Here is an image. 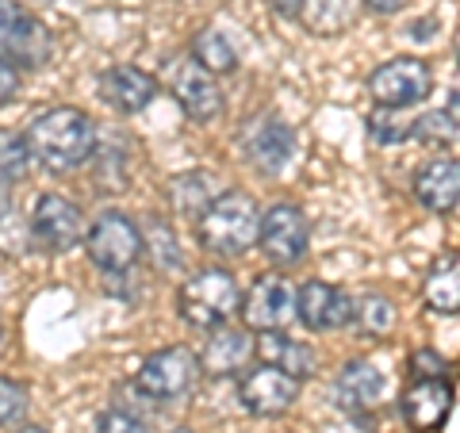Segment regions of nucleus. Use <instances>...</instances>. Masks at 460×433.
Listing matches in <instances>:
<instances>
[{"mask_svg": "<svg viewBox=\"0 0 460 433\" xmlns=\"http://www.w3.org/2000/svg\"><path fill=\"white\" fill-rule=\"evenodd\" d=\"M172 433H192V429H184V426H181V429H172Z\"/></svg>", "mask_w": 460, "mask_h": 433, "instance_id": "39", "label": "nucleus"}, {"mask_svg": "<svg viewBox=\"0 0 460 433\" xmlns=\"http://www.w3.org/2000/svg\"><path fill=\"white\" fill-rule=\"evenodd\" d=\"M429 93H434V69L422 57H392V62L372 69L368 77V96L376 100V108L387 111L422 104Z\"/></svg>", "mask_w": 460, "mask_h": 433, "instance_id": "7", "label": "nucleus"}, {"mask_svg": "<svg viewBox=\"0 0 460 433\" xmlns=\"http://www.w3.org/2000/svg\"><path fill=\"white\" fill-rule=\"evenodd\" d=\"M96 429L100 433H150L146 422H138V418L127 411H104L96 418Z\"/></svg>", "mask_w": 460, "mask_h": 433, "instance_id": "32", "label": "nucleus"}, {"mask_svg": "<svg viewBox=\"0 0 460 433\" xmlns=\"http://www.w3.org/2000/svg\"><path fill=\"white\" fill-rule=\"evenodd\" d=\"M238 314L250 334H277V330H288V323L296 319L292 280H288L284 272H261V277H253L250 292H242Z\"/></svg>", "mask_w": 460, "mask_h": 433, "instance_id": "6", "label": "nucleus"}, {"mask_svg": "<svg viewBox=\"0 0 460 433\" xmlns=\"http://www.w3.org/2000/svg\"><path fill=\"white\" fill-rule=\"evenodd\" d=\"M8 353V326H4V314H0V357Z\"/></svg>", "mask_w": 460, "mask_h": 433, "instance_id": "37", "label": "nucleus"}, {"mask_svg": "<svg viewBox=\"0 0 460 433\" xmlns=\"http://www.w3.org/2000/svg\"><path fill=\"white\" fill-rule=\"evenodd\" d=\"M16 433H47L42 426H23V429H16Z\"/></svg>", "mask_w": 460, "mask_h": 433, "instance_id": "38", "label": "nucleus"}, {"mask_svg": "<svg viewBox=\"0 0 460 433\" xmlns=\"http://www.w3.org/2000/svg\"><path fill=\"white\" fill-rule=\"evenodd\" d=\"M307 242H311V223L304 208L296 204H272L261 211L257 223V245L277 269H292L307 257Z\"/></svg>", "mask_w": 460, "mask_h": 433, "instance_id": "8", "label": "nucleus"}, {"mask_svg": "<svg viewBox=\"0 0 460 433\" xmlns=\"http://www.w3.org/2000/svg\"><path fill=\"white\" fill-rule=\"evenodd\" d=\"M84 253L104 277L131 272L142 261V226L127 211H100L84 226Z\"/></svg>", "mask_w": 460, "mask_h": 433, "instance_id": "4", "label": "nucleus"}, {"mask_svg": "<svg viewBox=\"0 0 460 433\" xmlns=\"http://www.w3.org/2000/svg\"><path fill=\"white\" fill-rule=\"evenodd\" d=\"M261 208L242 189H226L196 215V242L215 257H242L257 245Z\"/></svg>", "mask_w": 460, "mask_h": 433, "instance_id": "2", "label": "nucleus"}, {"mask_svg": "<svg viewBox=\"0 0 460 433\" xmlns=\"http://www.w3.org/2000/svg\"><path fill=\"white\" fill-rule=\"evenodd\" d=\"M272 8L280 12V16H288V20H296L299 16V4H304V0H269Z\"/></svg>", "mask_w": 460, "mask_h": 433, "instance_id": "36", "label": "nucleus"}, {"mask_svg": "<svg viewBox=\"0 0 460 433\" xmlns=\"http://www.w3.org/2000/svg\"><path fill=\"white\" fill-rule=\"evenodd\" d=\"M154 96H157V81L138 66H111L108 74H100V100L119 115L146 111Z\"/></svg>", "mask_w": 460, "mask_h": 433, "instance_id": "18", "label": "nucleus"}, {"mask_svg": "<svg viewBox=\"0 0 460 433\" xmlns=\"http://www.w3.org/2000/svg\"><path fill=\"white\" fill-rule=\"evenodd\" d=\"M31 169V154H27V142L16 131H4L0 127V181L4 184H16L27 177Z\"/></svg>", "mask_w": 460, "mask_h": 433, "instance_id": "28", "label": "nucleus"}, {"mask_svg": "<svg viewBox=\"0 0 460 433\" xmlns=\"http://www.w3.org/2000/svg\"><path fill=\"white\" fill-rule=\"evenodd\" d=\"M349 314H353V296L341 292L338 284L307 280L296 287V319L311 334H330V330L349 326Z\"/></svg>", "mask_w": 460, "mask_h": 433, "instance_id": "12", "label": "nucleus"}, {"mask_svg": "<svg viewBox=\"0 0 460 433\" xmlns=\"http://www.w3.org/2000/svg\"><path fill=\"white\" fill-rule=\"evenodd\" d=\"M299 399V380L284 376L280 368L272 365H253L242 368L238 376V402L246 407V414L253 418H280L296 407Z\"/></svg>", "mask_w": 460, "mask_h": 433, "instance_id": "11", "label": "nucleus"}, {"mask_svg": "<svg viewBox=\"0 0 460 433\" xmlns=\"http://www.w3.org/2000/svg\"><path fill=\"white\" fill-rule=\"evenodd\" d=\"M296 20L311 35H341L353 23V0H304Z\"/></svg>", "mask_w": 460, "mask_h": 433, "instance_id": "23", "label": "nucleus"}, {"mask_svg": "<svg viewBox=\"0 0 460 433\" xmlns=\"http://www.w3.org/2000/svg\"><path fill=\"white\" fill-rule=\"evenodd\" d=\"M368 138L376 146H395V142H407L411 138V123H395L392 111L387 108H376L368 115Z\"/></svg>", "mask_w": 460, "mask_h": 433, "instance_id": "31", "label": "nucleus"}, {"mask_svg": "<svg viewBox=\"0 0 460 433\" xmlns=\"http://www.w3.org/2000/svg\"><path fill=\"white\" fill-rule=\"evenodd\" d=\"M453 411V387L445 380H414L399 399V414L411 433H438Z\"/></svg>", "mask_w": 460, "mask_h": 433, "instance_id": "16", "label": "nucleus"}, {"mask_svg": "<svg viewBox=\"0 0 460 433\" xmlns=\"http://www.w3.org/2000/svg\"><path fill=\"white\" fill-rule=\"evenodd\" d=\"M20 69H12L8 62H0V108L12 104V100L20 96Z\"/></svg>", "mask_w": 460, "mask_h": 433, "instance_id": "34", "label": "nucleus"}, {"mask_svg": "<svg viewBox=\"0 0 460 433\" xmlns=\"http://www.w3.org/2000/svg\"><path fill=\"white\" fill-rule=\"evenodd\" d=\"M242 142H246V157L253 162V169L269 172V177L272 172H280L296 154V131L284 119H277V115L257 119Z\"/></svg>", "mask_w": 460, "mask_h": 433, "instance_id": "17", "label": "nucleus"}, {"mask_svg": "<svg viewBox=\"0 0 460 433\" xmlns=\"http://www.w3.org/2000/svg\"><path fill=\"white\" fill-rule=\"evenodd\" d=\"M253 353H261V365L280 368L284 376H292V380H307L314 372V349L307 341L288 338L284 330H277V334H261V341H253Z\"/></svg>", "mask_w": 460, "mask_h": 433, "instance_id": "20", "label": "nucleus"}, {"mask_svg": "<svg viewBox=\"0 0 460 433\" xmlns=\"http://www.w3.org/2000/svg\"><path fill=\"white\" fill-rule=\"evenodd\" d=\"M411 0H365L368 12H376V16H395V12H402Z\"/></svg>", "mask_w": 460, "mask_h": 433, "instance_id": "35", "label": "nucleus"}, {"mask_svg": "<svg viewBox=\"0 0 460 433\" xmlns=\"http://www.w3.org/2000/svg\"><path fill=\"white\" fill-rule=\"evenodd\" d=\"M238 303H242V284L234 272L219 265L192 272L177 292V311L192 330H215L230 323V314H238Z\"/></svg>", "mask_w": 460, "mask_h": 433, "instance_id": "3", "label": "nucleus"}, {"mask_svg": "<svg viewBox=\"0 0 460 433\" xmlns=\"http://www.w3.org/2000/svg\"><path fill=\"white\" fill-rule=\"evenodd\" d=\"M411 138L414 142H429V146H445L456 142V111H426L411 123Z\"/></svg>", "mask_w": 460, "mask_h": 433, "instance_id": "29", "label": "nucleus"}, {"mask_svg": "<svg viewBox=\"0 0 460 433\" xmlns=\"http://www.w3.org/2000/svg\"><path fill=\"white\" fill-rule=\"evenodd\" d=\"M31 407V395H27V384L0 376V426H20Z\"/></svg>", "mask_w": 460, "mask_h": 433, "instance_id": "30", "label": "nucleus"}, {"mask_svg": "<svg viewBox=\"0 0 460 433\" xmlns=\"http://www.w3.org/2000/svg\"><path fill=\"white\" fill-rule=\"evenodd\" d=\"M422 296H426V307L438 311V314H456L460 307V257L449 250L441 253L434 265L426 272V284H422Z\"/></svg>", "mask_w": 460, "mask_h": 433, "instance_id": "21", "label": "nucleus"}, {"mask_svg": "<svg viewBox=\"0 0 460 433\" xmlns=\"http://www.w3.org/2000/svg\"><path fill=\"white\" fill-rule=\"evenodd\" d=\"M250 357H253L250 330L223 323V326L208 330V341H204V349L196 353V365L204 376H238V372L250 365Z\"/></svg>", "mask_w": 460, "mask_h": 433, "instance_id": "15", "label": "nucleus"}, {"mask_svg": "<svg viewBox=\"0 0 460 433\" xmlns=\"http://www.w3.org/2000/svg\"><path fill=\"white\" fill-rule=\"evenodd\" d=\"M27 234H31V245L42 253H69L84 242V215L74 199L47 192V196L35 199Z\"/></svg>", "mask_w": 460, "mask_h": 433, "instance_id": "9", "label": "nucleus"}, {"mask_svg": "<svg viewBox=\"0 0 460 433\" xmlns=\"http://www.w3.org/2000/svg\"><path fill=\"white\" fill-rule=\"evenodd\" d=\"M192 62L199 69H208L211 77H219V74H234L238 69V50L230 47V39L223 31H199L192 39Z\"/></svg>", "mask_w": 460, "mask_h": 433, "instance_id": "25", "label": "nucleus"}, {"mask_svg": "<svg viewBox=\"0 0 460 433\" xmlns=\"http://www.w3.org/2000/svg\"><path fill=\"white\" fill-rule=\"evenodd\" d=\"M414 199L434 211V215H453L460 199V162L456 157H429V162L414 172Z\"/></svg>", "mask_w": 460, "mask_h": 433, "instance_id": "19", "label": "nucleus"}, {"mask_svg": "<svg viewBox=\"0 0 460 433\" xmlns=\"http://www.w3.org/2000/svg\"><path fill=\"white\" fill-rule=\"evenodd\" d=\"M199 376L196 353L189 345H169V349H157L138 365L135 372V387L146 399H181Z\"/></svg>", "mask_w": 460, "mask_h": 433, "instance_id": "10", "label": "nucleus"}, {"mask_svg": "<svg viewBox=\"0 0 460 433\" xmlns=\"http://www.w3.org/2000/svg\"><path fill=\"white\" fill-rule=\"evenodd\" d=\"M411 372L419 380H441V372H445V357L438 349H429V345H422V349H414L411 353Z\"/></svg>", "mask_w": 460, "mask_h": 433, "instance_id": "33", "label": "nucleus"}, {"mask_svg": "<svg viewBox=\"0 0 460 433\" xmlns=\"http://www.w3.org/2000/svg\"><path fill=\"white\" fill-rule=\"evenodd\" d=\"M211 184H215L211 172H181V177H172L165 184V196H169V204H172V211H177V215H184V219H196V215L204 211L215 196H219Z\"/></svg>", "mask_w": 460, "mask_h": 433, "instance_id": "22", "label": "nucleus"}, {"mask_svg": "<svg viewBox=\"0 0 460 433\" xmlns=\"http://www.w3.org/2000/svg\"><path fill=\"white\" fill-rule=\"evenodd\" d=\"M27 154L47 172H74L93 157L96 150V123L84 108L62 104L35 115L23 131Z\"/></svg>", "mask_w": 460, "mask_h": 433, "instance_id": "1", "label": "nucleus"}, {"mask_svg": "<svg viewBox=\"0 0 460 433\" xmlns=\"http://www.w3.org/2000/svg\"><path fill=\"white\" fill-rule=\"evenodd\" d=\"M27 245H31V234H27V223L12 199V184L0 181V253L4 257H20Z\"/></svg>", "mask_w": 460, "mask_h": 433, "instance_id": "27", "label": "nucleus"}, {"mask_svg": "<svg viewBox=\"0 0 460 433\" xmlns=\"http://www.w3.org/2000/svg\"><path fill=\"white\" fill-rule=\"evenodd\" d=\"M169 93L181 104V111L189 115L192 123H211L215 115L223 111V93L208 69H199L192 57H181L169 69Z\"/></svg>", "mask_w": 460, "mask_h": 433, "instance_id": "13", "label": "nucleus"}, {"mask_svg": "<svg viewBox=\"0 0 460 433\" xmlns=\"http://www.w3.org/2000/svg\"><path fill=\"white\" fill-rule=\"evenodd\" d=\"M50 54V27L20 0H0V62L12 69H42Z\"/></svg>", "mask_w": 460, "mask_h": 433, "instance_id": "5", "label": "nucleus"}, {"mask_svg": "<svg viewBox=\"0 0 460 433\" xmlns=\"http://www.w3.org/2000/svg\"><path fill=\"white\" fill-rule=\"evenodd\" d=\"M349 323L361 330L365 338H387L395 330V323H399V311H395V303L387 299V296L372 292V296H361V299L353 303Z\"/></svg>", "mask_w": 460, "mask_h": 433, "instance_id": "24", "label": "nucleus"}, {"mask_svg": "<svg viewBox=\"0 0 460 433\" xmlns=\"http://www.w3.org/2000/svg\"><path fill=\"white\" fill-rule=\"evenodd\" d=\"M142 257H150L157 272H177L181 269V245L177 234L165 219H150L142 226Z\"/></svg>", "mask_w": 460, "mask_h": 433, "instance_id": "26", "label": "nucleus"}, {"mask_svg": "<svg viewBox=\"0 0 460 433\" xmlns=\"http://www.w3.org/2000/svg\"><path fill=\"white\" fill-rule=\"evenodd\" d=\"M387 392H392V380H387V372L368 357L345 360L341 372H338V402L353 414L380 411Z\"/></svg>", "mask_w": 460, "mask_h": 433, "instance_id": "14", "label": "nucleus"}]
</instances>
